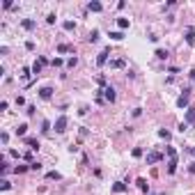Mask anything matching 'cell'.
Returning a JSON list of instances; mask_svg holds the SVG:
<instances>
[{
	"mask_svg": "<svg viewBox=\"0 0 195 195\" xmlns=\"http://www.w3.org/2000/svg\"><path fill=\"white\" fill-rule=\"evenodd\" d=\"M165 154H168V175H175L177 172V149L165 147Z\"/></svg>",
	"mask_w": 195,
	"mask_h": 195,
	"instance_id": "obj_1",
	"label": "cell"
},
{
	"mask_svg": "<svg viewBox=\"0 0 195 195\" xmlns=\"http://www.w3.org/2000/svg\"><path fill=\"white\" fill-rule=\"evenodd\" d=\"M67 124H69L67 115H60V117L55 119V131L57 133H64V131H67Z\"/></svg>",
	"mask_w": 195,
	"mask_h": 195,
	"instance_id": "obj_2",
	"label": "cell"
},
{
	"mask_svg": "<svg viewBox=\"0 0 195 195\" xmlns=\"http://www.w3.org/2000/svg\"><path fill=\"white\" fill-rule=\"evenodd\" d=\"M101 92H103V99H106V101H110V103L117 99V94H115V87H110V85H106Z\"/></svg>",
	"mask_w": 195,
	"mask_h": 195,
	"instance_id": "obj_3",
	"label": "cell"
},
{
	"mask_svg": "<svg viewBox=\"0 0 195 195\" xmlns=\"http://www.w3.org/2000/svg\"><path fill=\"white\" fill-rule=\"evenodd\" d=\"M188 97H190V90L186 87V90H184V94L177 99V106H179V108H188Z\"/></svg>",
	"mask_w": 195,
	"mask_h": 195,
	"instance_id": "obj_4",
	"label": "cell"
},
{
	"mask_svg": "<svg viewBox=\"0 0 195 195\" xmlns=\"http://www.w3.org/2000/svg\"><path fill=\"white\" fill-rule=\"evenodd\" d=\"M161 159H163V154H161V152H149V154H147V165L159 163Z\"/></svg>",
	"mask_w": 195,
	"mask_h": 195,
	"instance_id": "obj_5",
	"label": "cell"
},
{
	"mask_svg": "<svg viewBox=\"0 0 195 195\" xmlns=\"http://www.w3.org/2000/svg\"><path fill=\"white\" fill-rule=\"evenodd\" d=\"M108 55H110V48H106V51H101L97 55V64H99V67H103V64L108 62Z\"/></svg>",
	"mask_w": 195,
	"mask_h": 195,
	"instance_id": "obj_6",
	"label": "cell"
},
{
	"mask_svg": "<svg viewBox=\"0 0 195 195\" xmlns=\"http://www.w3.org/2000/svg\"><path fill=\"white\" fill-rule=\"evenodd\" d=\"M39 97L44 99V101H48V99L53 97V87H48V85H44V87L39 90Z\"/></svg>",
	"mask_w": 195,
	"mask_h": 195,
	"instance_id": "obj_7",
	"label": "cell"
},
{
	"mask_svg": "<svg viewBox=\"0 0 195 195\" xmlns=\"http://www.w3.org/2000/svg\"><path fill=\"white\" fill-rule=\"evenodd\" d=\"M186 124H188V126H195V108H188V110H186Z\"/></svg>",
	"mask_w": 195,
	"mask_h": 195,
	"instance_id": "obj_8",
	"label": "cell"
},
{
	"mask_svg": "<svg viewBox=\"0 0 195 195\" xmlns=\"http://www.w3.org/2000/svg\"><path fill=\"white\" fill-rule=\"evenodd\" d=\"M186 44H188V46H195V30L193 28L186 30Z\"/></svg>",
	"mask_w": 195,
	"mask_h": 195,
	"instance_id": "obj_9",
	"label": "cell"
},
{
	"mask_svg": "<svg viewBox=\"0 0 195 195\" xmlns=\"http://www.w3.org/2000/svg\"><path fill=\"white\" fill-rule=\"evenodd\" d=\"M26 145L30 147V152H37V149H39V140L37 138H26Z\"/></svg>",
	"mask_w": 195,
	"mask_h": 195,
	"instance_id": "obj_10",
	"label": "cell"
},
{
	"mask_svg": "<svg viewBox=\"0 0 195 195\" xmlns=\"http://www.w3.org/2000/svg\"><path fill=\"white\" fill-rule=\"evenodd\" d=\"M126 67V62L122 60V57H117V60H110V69H124Z\"/></svg>",
	"mask_w": 195,
	"mask_h": 195,
	"instance_id": "obj_11",
	"label": "cell"
},
{
	"mask_svg": "<svg viewBox=\"0 0 195 195\" xmlns=\"http://www.w3.org/2000/svg\"><path fill=\"white\" fill-rule=\"evenodd\" d=\"M135 184H138V188L142 190V193H147V190H149V184H147V179H145V177H138V181H135Z\"/></svg>",
	"mask_w": 195,
	"mask_h": 195,
	"instance_id": "obj_12",
	"label": "cell"
},
{
	"mask_svg": "<svg viewBox=\"0 0 195 195\" xmlns=\"http://www.w3.org/2000/svg\"><path fill=\"white\" fill-rule=\"evenodd\" d=\"M126 188H128V186L124 184V181H115V184H113V190H115V193H124Z\"/></svg>",
	"mask_w": 195,
	"mask_h": 195,
	"instance_id": "obj_13",
	"label": "cell"
},
{
	"mask_svg": "<svg viewBox=\"0 0 195 195\" xmlns=\"http://www.w3.org/2000/svg\"><path fill=\"white\" fill-rule=\"evenodd\" d=\"M21 26L26 28V30H35V28H37V23H35L32 19H23V23H21Z\"/></svg>",
	"mask_w": 195,
	"mask_h": 195,
	"instance_id": "obj_14",
	"label": "cell"
},
{
	"mask_svg": "<svg viewBox=\"0 0 195 195\" xmlns=\"http://www.w3.org/2000/svg\"><path fill=\"white\" fill-rule=\"evenodd\" d=\"M87 9H90V12H101L103 5H101V2H97V0H92V2L87 5Z\"/></svg>",
	"mask_w": 195,
	"mask_h": 195,
	"instance_id": "obj_15",
	"label": "cell"
},
{
	"mask_svg": "<svg viewBox=\"0 0 195 195\" xmlns=\"http://www.w3.org/2000/svg\"><path fill=\"white\" fill-rule=\"evenodd\" d=\"M41 133H44V135L51 133V122H48V119H44V122H41Z\"/></svg>",
	"mask_w": 195,
	"mask_h": 195,
	"instance_id": "obj_16",
	"label": "cell"
},
{
	"mask_svg": "<svg viewBox=\"0 0 195 195\" xmlns=\"http://www.w3.org/2000/svg\"><path fill=\"white\" fill-rule=\"evenodd\" d=\"M74 51V46H69V44H60L57 46V53H71Z\"/></svg>",
	"mask_w": 195,
	"mask_h": 195,
	"instance_id": "obj_17",
	"label": "cell"
},
{
	"mask_svg": "<svg viewBox=\"0 0 195 195\" xmlns=\"http://www.w3.org/2000/svg\"><path fill=\"white\" fill-rule=\"evenodd\" d=\"M28 133V124H19L16 126V135H26Z\"/></svg>",
	"mask_w": 195,
	"mask_h": 195,
	"instance_id": "obj_18",
	"label": "cell"
},
{
	"mask_svg": "<svg viewBox=\"0 0 195 195\" xmlns=\"http://www.w3.org/2000/svg\"><path fill=\"white\" fill-rule=\"evenodd\" d=\"M117 26H119V30H126L128 28V19H117Z\"/></svg>",
	"mask_w": 195,
	"mask_h": 195,
	"instance_id": "obj_19",
	"label": "cell"
},
{
	"mask_svg": "<svg viewBox=\"0 0 195 195\" xmlns=\"http://www.w3.org/2000/svg\"><path fill=\"white\" fill-rule=\"evenodd\" d=\"M110 39H115V41H122V39H124V32H119V30H117V32H110Z\"/></svg>",
	"mask_w": 195,
	"mask_h": 195,
	"instance_id": "obj_20",
	"label": "cell"
},
{
	"mask_svg": "<svg viewBox=\"0 0 195 195\" xmlns=\"http://www.w3.org/2000/svg\"><path fill=\"white\" fill-rule=\"evenodd\" d=\"M87 41H92V44H94V41H99V30H92V32H90Z\"/></svg>",
	"mask_w": 195,
	"mask_h": 195,
	"instance_id": "obj_21",
	"label": "cell"
},
{
	"mask_svg": "<svg viewBox=\"0 0 195 195\" xmlns=\"http://www.w3.org/2000/svg\"><path fill=\"white\" fill-rule=\"evenodd\" d=\"M156 57H159V60H165V57H168V51H163V48H156Z\"/></svg>",
	"mask_w": 195,
	"mask_h": 195,
	"instance_id": "obj_22",
	"label": "cell"
},
{
	"mask_svg": "<svg viewBox=\"0 0 195 195\" xmlns=\"http://www.w3.org/2000/svg\"><path fill=\"white\" fill-rule=\"evenodd\" d=\"M76 64H78V57H76V55H74V57H69V60H67V67H69V69H74Z\"/></svg>",
	"mask_w": 195,
	"mask_h": 195,
	"instance_id": "obj_23",
	"label": "cell"
},
{
	"mask_svg": "<svg viewBox=\"0 0 195 195\" xmlns=\"http://www.w3.org/2000/svg\"><path fill=\"white\" fill-rule=\"evenodd\" d=\"M32 74H35V76L41 74V62H35V64H32Z\"/></svg>",
	"mask_w": 195,
	"mask_h": 195,
	"instance_id": "obj_24",
	"label": "cell"
},
{
	"mask_svg": "<svg viewBox=\"0 0 195 195\" xmlns=\"http://www.w3.org/2000/svg\"><path fill=\"white\" fill-rule=\"evenodd\" d=\"M62 28H64V30H74V28H76V23H74V21H64V23H62Z\"/></svg>",
	"mask_w": 195,
	"mask_h": 195,
	"instance_id": "obj_25",
	"label": "cell"
},
{
	"mask_svg": "<svg viewBox=\"0 0 195 195\" xmlns=\"http://www.w3.org/2000/svg\"><path fill=\"white\" fill-rule=\"evenodd\" d=\"M28 168H30V165H16V168H14V172H16V175H21V172H26Z\"/></svg>",
	"mask_w": 195,
	"mask_h": 195,
	"instance_id": "obj_26",
	"label": "cell"
},
{
	"mask_svg": "<svg viewBox=\"0 0 195 195\" xmlns=\"http://www.w3.org/2000/svg\"><path fill=\"white\" fill-rule=\"evenodd\" d=\"M28 76H30V69L23 67V69H21V78H23V80H28Z\"/></svg>",
	"mask_w": 195,
	"mask_h": 195,
	"instance_id": "obj_27",
	"label": "cell"
},
{
	"mask_svg": "<svg viewBox=\"0 0 195 195\" xmlns=\"http://www.w3.org/2000/svg\"><path fill=\"white\" fill-rule=\"evenodd\" d=\"M51 64H53V67H62V57H53Z\"/></svg>",
	"mask_w": 195,
	"mask_h": 195,
	"instance_id": "obj_28",
	"label": "cell"
},
{
	"mask_svg": "<svg viewBox=\"0 0 195 195\" xmlns=\"http://www.w3.org/2000/svg\"><path fill=\"white\" fill-rule=\"evenodd\" d=\"M159 135H161V138H165V140H170V131H165V128H161Z\"/></svg>",
	"mask_w": 195,
	"mask_h": 195,
	"instance_id": "obj_29",
	"label": "cell"
},
{
	"mask_svg": "<svg viewBox=\"0 0 195 195\" xmlns=\"http://www.w3.org/2000/svg\"><path fill=\"white\" fill-rule=\"evenodd\" d=\"M30 170H41V163H39V161H32V163H30Z\"/></svg>",
	"mask_w": 195,
	"mask_h": 195,
	"instance_id": "obj_30",
	"label": "cell"
},
{
	"mask_svg": "<svg viewBox=\"0 0 195 195\" xmlns=\"http://www.w3.org/2000/svg\"><path fill=\"white\" fill-rule=\"evenodd\" d=\"M48 179H60V172H55V170H53V172H48Z\"/></svg>",
	"mask_w": 195,
	"mask_h": 195,
	"instance_id": "obj_31",
	"label": "cell"
},
{
	"mask_svg": "<svg viewBox=\"0 0 195 195\" xmlns=\"http://www.w3.org/2000/svg\"><path fill=\"white\" fill-rule=\"evenodd\" d=\"M133 156H135V159H140V156H142V149L135 147V149H133Z\"/></svg>",
	"mask_w": 195,
	"mask_h": 195,
	"instance_id": "obj_32",
	"label": "cell"
},
{
	"mask_svg": "<svg viewBox=\"0 0 195 195\" xmlns=\"http://www.w3.org/2000/svg\"><path fill=\"white\" fill-rule=\"evenodd\" d=\"M46 23H51V26H53V23H55V14H48L46 16Z\"/></svg>",
	"mask_w": 195,
	"mask_h": 195,
	"instance_id": "obj_33",
	"label": "cell"
},
{
	"mask_svg": "<svg viewBox=\"0 0 195 195\" xmlns=\"http://www.w3.org/2000/svg\"><path fill=\"white\" fill-rule=\"evenodd\" d=\"M9 188H12V184L7 179H2V190H9Z\"/></svg>",
	"mask_w": 195,
	"mask_h": 195,
	"instance_id": "obj_34",
	"label": "cell"
},
{
	"mask_svg": "<svg viewBox=\"0 0 195 195\" xmlns=\"http://www.w3.org/2000/svg\"><path fill=\"white\" fill-rule=\"evenodd\" d=\"M0 140H2V145H7V140H9V135H7V133H0Z\"/></svg>",
	"mask_w": 195,
	"mask_h": 195,
	"instance_id": "obj_35",
	"label": "cell"
},
{
	"mask_svg": "<svg viewBox=\"0 0 195 195\" xmlns=\"http://www.w3.org/2000/svg\"><path fill=\"white\" fill-rule=\"evenodd\" d=\"M188 170H190V175H195V163H190V168H188Z\"/></svg>",
	"mask_w": 195,
	"mask_h": 195,
	"instance_id": "obj_36",
	"label": "cell"
},
{
	"mask_svg": "<svg viewBox=\"0 0 195 195\" xmlns=\"http://www.w3.org/2000/svg\"><path fill=\"white\" fill-rule=\"evenodd\" d=\"M190 80L195 83V69H190Z\"/></svg>",
	"mask_w": 195,
	"mask_h": 195,
	"instance_id": "obj_37",
	"label": "cell"
}]
</instances>
